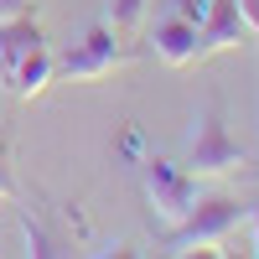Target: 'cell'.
<instances>
[{
    "label": "cell",
    "mask_w": 259,
    "mask_h": 259,
    "mask_svg": "<svg viewBox=\"0 0 259 259\" xmlns=\"http://www.w3.org/2000/svg\"><path fill=\"white\" fill-rule=\"evenodd\" d=\"M244 218H249V207H244V202H233V197H202L182 223H171V233H166V244H161V249H166V254L212 249V244H223Z\"/></svg>",
    "instance_id": "obj_1"
},
{
    "label": "cell",
    "mask_w": 259,
    "mask_h": 259,
    "mask_svg": "<svg viewBox=\"0 0 259 259\" xmlns=\"http://www.w3.org/2000/svg\"><path fill=\"white\" fill-rule=\"evenodd\" d=\"M145 202L161 223H182L202 202V177H192L187 166H171L161 156H150L145 161Z\"/></svg>",
    "instance_id": "obj_2"
},
{
    "label": "cell",
    "mask_w": 259,
    "mask_h": 259,
    "mask_svg": "<svg viewBox=\"0 0 259 259\" xmlns=\"http://www.w3.org/2000/svg\"><path fill=\"white\" fill-rule=\"evenodd\" d=\"M239 166H244V150L233 145V135L223 130V114L207 109L197 119L192 145H187V171L192 177H228V171H239Z\"/></svg>",
    "instance_id": "obj_3"
},
{
    "label": "cell",
    "mask_w": 259,
    "mask_h": 259,
    "mask_svg": "<svg viewBox=\"0 0 259 259\" xmlns=\"http://www.w3.org/2000/svg\"><path fill=\"white\" fill-rule=\"evenodd\" d=\"M124 62H135V52L114 41V26H94L78 41V52H68L57 62V73L73 78V83H94V78H109L114 68H124Z\"/></svg>",
    "instance_id": "obj_4"
},
{
    "label": "cell",
    "mask_w": 259,
    "mask_h": 259,
    "mask_svg": "<svg viewBox=\"0 0 259 259\" xmlns=\"http://www.w3.org/2000/svg\"><path fill=\"white\" fill-rule=\"evenodd\" d=\"M254 31L239 11V0H207V16L197 21V62L212 52H228V47H244Z\"/></svg>",
    "instance_id": "obj_5"
},
{
    "label": "cell",
    "mask_w": 259,
    "mask_h": 259,
    "mask_svg": "<svg viewBox=\"0 0 259 259\" xmlns=\"http://www.w3.org/2000/svg\"><path fill=\"white\" fill-rule=\"evenodd\" d=\"M47 47V36L31 16H16V21H0V83H11V73L26 62L31 52Z\"/></svg>",
    "instance_id": "obj_6"
},
{
    "label": "cell",
    "mask_w": 259,
    "mask_h": 259,
    "mask_svg": "<svg viewBox=\"0 0 259 259\" xmlns=\"http://www.w3.org/2000/svg\"><path fill=\"white\" fill-rule=\"evenodd\" d=\"M150 52H156L166 68H192L197 62V26L182 16H166L156 31H150Z\"/></svg>",
    "instance_id": "obj_7"
},
{
    "label": "cell",
    "mask_w": 259,
    "mask_h": 259,
    "mask_svg": "<svg viewBox=\"0 0 259 259\" xmlns=\"http://www.w3.org/2000/svg\"><path fill=\"white\" fill-rule=\"evenodd\" d=\"M52 73H57V57L41 47V52H31V57H26V62H21V68L11 73V83H6V89H11L16 99H36V94L52 83Z\"/></svg>",
    "instance_id": "obj_8"
},
{
    "label": "cell",
    "mask_w": 259,
    "mask_h": 259,
    "mask_svg": "<svg viewBox=\"0 0 259 259\" xmlns=\"http://www.w3.org/2000/svg\"><path fill=\"white\" fill-rule=\"evenodd\" d=\"M140 16H145V0H104V26L114 31H130Z\"/></svg>",
    "instance_id": "obj_9"
},
{
    "label": "cell",
    "mask_w": 259,
    "mask_h": 259,
    "mask_svg": "<svg viewBox=\"0 0 259 259\" xmlns=\"http://www.w3.org/2000/svg\"><path fill=\"white\" fill-rule=\"evenodd\" d=\"M171 16H182V21H192V26H197V21L207 16V0H171Z\"/></svg>",
    "instance_id": "obj_10"
},
{
    "label": "cell",
    "mask_w": 259,
    "mask_h": 259,
    "mask_svg": "<svg viewBox=\"0 0 259 259\" xmlns=\"http://www.w3.org/2000/svg\"><path fill=\"white\" fill-rule=\"evenodd\" d=\"M26 249H31V254H57V249H52V239H47V233H41L31 218H26Z\"/></svg>",
    "instance_id": "obj_11"
},
{
    "label": "cell",
    "mask_w": 259,
    "mask_h": 259,
    "mask_svg": "<svg viewBox=\"0 0 259 259\" xmlns=\"http://www.w3.org/2000/svg\"><path fill=\"white\" fill-rule=\"evenodd\" d=\"M16 16H31V0H0V21H16Z\"/></svg>",
    "instance_id": "obj_12"
},
{
    "label": "cell",
    "mask_w": 259,
    "mask_h": 259,
    "mask_svg": "<svg viewBox=\"0 0 259 259\" xmlns=\"http://www.w3.org/2000/svg\"><path fill=\"white\" fill-rule=\"evenodd\" d=\"M239 11H244L249 31H254V41H259V0H239Z\"/></svg>",
    "instance_id": "obj_13"
},
{
    "label": "cell",
    "mask_w": 259,
    "mask_h": 259,
    "mask_svg": "<svg viewBox=\"0 0 259 259\" xmlns=\"http://www.w3.org/2000/svg\"><path fill=\"white\" fill-rule=\"evenodd\" d=\"M0 197H16V177H11V166H6V150H0Z\"/></svg>",
    "instance_id": "obj_14"
},
{
    "label": "cell",
    "mask_w": 259,
    "mask_h": 259,
    "mask_svg": "<svg viewBox=\"0 0 259 259\" xmlns=\"http://www.w3.org/2000/svg\"><path fill=\"white\" fill-rule=\"evenodd\" d=\"M249 223H254V254H259V207H249Z\"/></svg>",
    "instance_id": "obj_15"
},
{
    "label": "cell",
    "mask_w": 259,
    "mask_h": 259,
    "mask_svg": "<svg viewBox=\"0 0 259 259\" xmlns=\"http://www.w3.org/2000/svg\"><path fill=\"white\" fill-rule=\"evenodd\" d=\"M249 177H254V182H259V171H249Z\"/></svg>",
    "instance_id": "obj_16"
}]
</instances>
